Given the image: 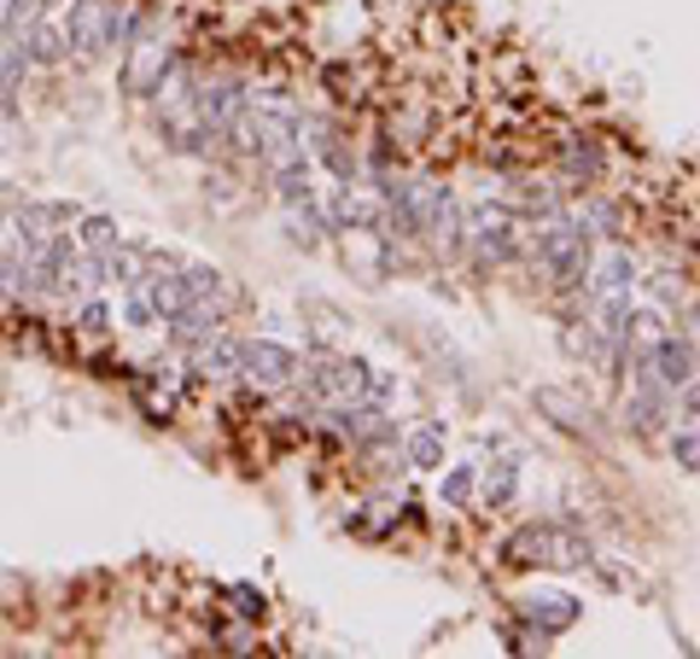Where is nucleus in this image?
Returning <instances> with one entry per match:
<instances>
[{"mask_svg":"<svg viewBox=\"0 0 700 659\" xmlns=\"http://www.w3.org/2000/svg\"><path fill=\"white\" fill-rule=\"evenodd\" d=\"M310 181H316V163L310 158H286V163H275V193L286 199V204H298V199H310Z\"/></svg>","mask_w":700,"mask_h":659,"instance_id":"12","label":"nucleus"},{"mask_svg":"<svg viewBox=\"0 0 700 659\" xmlns=\"http://www.w3.org/2000/svg\"><path fill=\"white\" fill-rule=\"evenodd\" d=\"M234 595H240V613H263V595H257V589H245V584H240Z\"/></svg>","mask_w":700,"mask_h":659,"instance_id":"21","label":"nucleus"},{"mask_svg":"<svg viewBox=\"0 0 700 659\" xmlns=\"http://www.w3.org/2000/svg\"><path fill=\"white\" fill-rule=\"evenodd\" d=\"M304 380H310V391L327 397V403H350V397H362V391L374 385L368 362H357V357H321V362H310Z\"/></svg>","mask_w":700,"mask_h":659,"instance_id":"2","label":"nucleus"},{"mask_svg":"<svg viewBox=\"0 0 700 659\" xmlns=\"http://www.w3.org/2000/svg\"><path fill=\"white\" fill-rule=\"evenodd\" d=\"M508 554H513V561H554V566H579V561H590V549H584L579 538H566V531H554V525H531V531H520V538L508 543Z\"/></svg>","mask_w":700,"mask_h":659,"instance_id":"3","label":"nucleus"},{"mask_svg":"<svg viewBox=\"0 0 700 659\" xmlns=\"http://www.w3.org/2000/svg\"><path fill=\"white\" fill-rule=\"evenodd\" d=\"M630 280H636V263L625 252H607L602 263H595V293L613 298V293H630Z\"/></svg>","mask_w":700,"mask_h":659,"instance_id":"13","label":"nucleus"},{"mask_svg":"<svg viewBox=\"0 0 700 659\" xmlns=\"http://www.w3.org/2000/svg\"><path fill=\"white\" fill-rule=\"evenodd\" d=\"M76 327H82V333H106V327H112V304L106 298H88L76 310Z\"/></svg>","mask_w":700,"mask_h":659,"instance_id":"19","label":"nucleus"},{"mask_svg":"<svg viewBox=\"0 0 700 659\" xmlns=\"http://www.w3.org/2000/svg\"><path fill=\"white\" fill-rule=\"evenodd\" d=\"M473 490H479V472H473V467L444 472V502H449V508H467V502H473Z\"/></svg>","mask_w":700,"mask_h":659,"instance_id":"17","label":"nucleus"},{"mask_svg":"<svg viewBox=\"0 0 700 659\" xmlns=\"http://www.w3.org/2000/svg\"><path fill=\"white\" fill-rule=\"evenodd\" d=\"M112 12H117V0H71V12H65V41H71L76 53L112 47Z\"/></svg>","mask_w":700,"mask_h":659,"instance_id":"4","label":"nucleus"},{"mask_svg":"<svg viewBox=\"0 0 700 659\" xmlns=\"http://www.w3.org/2000/svg\"><path fill=\"white\" fill-rule=\"evenodd\" d=\"M216 321H222V304H211L204 293H193L181 310L170 316V339H181V344H199V339H211L216 333Z\"/></svg>","mask_w":700,"mask_h":659,"instance_id":"8","label":"nucleus"},{"mask_svg":"<svg viewBox=\"0 0 700 659\" xmlns=\"http://www.w3.org/2000/svg\"><path fill=\"white\" fill-rule=\"evenodd\" d=\"M47 7H53V0H47Z\"/></svg>","mask_w":700,"mask_h":659,"instance_id":"24","label":"nucleus"},{"mask_svg":"<svg viewBox=\"0 0 700 659\" xmlns=\"http://www.w3.org/2000/svg\"><path fill=\"white\" fill-rule=\"evenodd\" d=\"M129 65H123V82H129V94H152V82H158V71L170 65V47H163L158 35H140V41H129Z\"/></svg>","mask_w":700,"mask_h":659,"instance_id":"7","label":"nucleus"},{"mask_svg":"<svg viewBox=\"0 0 700 659\" xmlns=\"http://www.w3.org/2000/svg\"><path fill=\"white\" fill-rule=\"evenodd\" d=\"M683 415H700V385H689V391H683Z\"/></svg>","mask_w":700,"mask_h":659,"instance_id":"23","label":"nucleus"},{"mask_svg":"<svg viewBox=\"0 0 700 659\" xmlns=\"http://www.w3.org/2000/svg\"><path fill=\"white\" fill-rule=\"evenodd\" d=\"M643 368H648V374L660 380L666 391H677V385H689V380H694V344H689V339H671V333H666L660 344L648 350V362H643Z\"/></svg>","mask_w":700,"mask_h":659,"instance_id":"6","label":"nucleus"},{"mask_svg":"<svg viewBox=\"0 0 700 659\" xmlns=\"http://www.w3.org/2000/svg\"><path fill=\"white\" fill-rule=\"evenodd\" d=\"M409 461H415V467H438L444 461V426L438 421L415 426V438H409Z\"/></svg>","mask_w":700,"mask_h":659,"instance_id":"15","label":"nucleus"},{"mask_svg":"<svg viewBox=\"0 0 700 659\" xmlns=\"http://www.w3.org/2000/svg\"><path fill=\"white\" fill-rule=\"evenodd\" d=\"M513 485H520V461H497L485 472V502L490 508H508L513 502Z\"/></svg>","mask_w":700,"mask_h":659,"instance_id":"16","label":"nucleus"},{"mask_svg":"<svg viewBox=\"0 0 700 659\" xmlns=\"http://www.w3.org/2000/svg\"><path fill=\"white\" fill-rule=\"evenodd\" d=\"M76 245H82V257H99V252H112V245L123 240L117 228V216H76Z\"/></svg>","mask_w":700,"mask_h":659,"instance_id":"11","label":"nucleus"},{"mask_svg":"<svg viewBox=\"0 0 700 659\" xmlns=\"http://www.w3.org/2000/svg\"><path fill=\"white\" fill-rule=\"evenodd\" d=\"M671 456L683 461L689 472H700V432H689V426H677L671 432Z\"/></svg>","mask_w":700,"mask_h":659,"instance_id":"18","label":"nucleus"},{"mask_svg":"<svg viewBox=\"0 0 700 659\" xmlns=\"http://www.w3.org/2000/svg\"><path fill=\"white\" fill-rule=\"evenodd\" d=\"M18 41H24L30 65H65V59H71V41H65V30H53L47 18H41V24H30V30L18 35Z\"/></svg>","mask_w":700,"mask_h":659,"instance_id":"9","label":"nucleus"},{"mask_svg":"<svg viewBox=\"0 0 700 659\" xmlns=\"http://www.w3.org/2000/svg\"><path fill=\"white\" fill-rule=\"evenodd\" d=\"M234 357H240L234 339H204L199 357H193V368H199L204 380H222V374H234Z\"/></svg>","mask_w":700,"mask_h":659,"instance_id":"14","label":"nucleus"},{"mask_svg":"<svg viewBox=\"0 0 700 659\" xmlns=\"http://www.w3.org/2000/svg\"><path fill=\"white\" fill-rule=\"evenodd\" d=\"M520 613H526V625L538 630V636H561V630H572V625L584 619V602H579V595L549 589V595H526Z\"/></svg>","mask_w":700,"mask_h":659,"instance_id":"5","label":"nucleus"},{"mask_svg":"<svg viewBox=\"0 0 700 659\" xmlns=\"http://www.w3.org/2000/svg\"><path fill=\"white\" fill-rule=\"evenodd\" d=\"M293 222H298V228H293V234H298L304 245H316V240H321V211H316V204H310V199H304V211H293Z\"/></svg>","mask_w":700,"mask_h":659,"instance_id":"20","label":"nucleus"},{"mask_svg":"<svg viewBox=\"0 0 700 659\" xmlns=\"http://www.w3.org/2000/svg\"><path fill=\"white\" fill-rule=\"evenodd\" d=\"M625 421H630L636 432H654V426L666 421V385L654 380L648 368H643V397H630V403H625Z\"/></svg>","mask_w":700,"mask_h":659,"instance_id":"10","label":"nucleus"},{"mask_svg":"<svg viewBox=\"0 0 700 659\" xmlns=\"http://www.w3.org/2000/svg\"><path fill=\"white\" fill-rule=\"evenodd\" d=\"M18 204H24V199H18L12 188H0V216H12V211H18Z\"/></svg>","mask_w":700,"mask_h":659,"instance_id":"22","label":"nucleus"},{"mask_svg":"<svg viewBox=\"0 0 700 659\" xmlns=\"http://www.w3.org/2000/svg\"><path fill=\"white\" fill-rule=\"evenodd\" d=\"M298 350L293 344H280V339H245L240 344V357H234V374H245L257 391H280V385H293L298 380Z\"/></svg>","mask_w":700,"mask_h":659,"instance_id":"1","label":"nucleus"}]
</instances>
